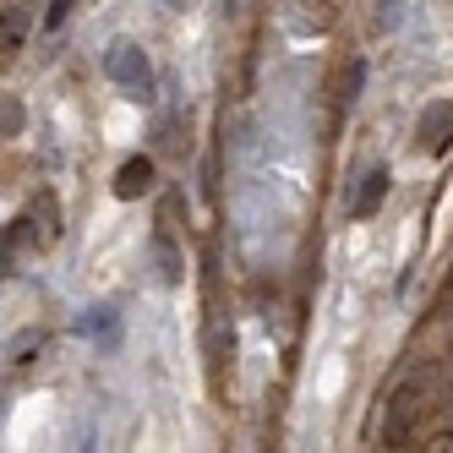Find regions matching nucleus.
Listing matches in <instances>:
<instances>
[{"label": "nucleus", "mask_w": 453, "mask_h": 453, "mask_svg": "<svg viewBox=\"0 0 453 453\" xmlns=\"http://www.w3.org/2000/svg\"><path fill=\"white\" fill-rule=\"evenodd\" d=\"M22 126H27V110L17 93H6V104H0V137H22Z\"/></svg>", "instance_id": "11"}, {"label": "nucleus", "mask_w": 453, "mask_h": 453, "mask_svg": "<svg viewBox=\"0 0 453 453\" xmlns=\"http://www.w3.org/2000/svg\"><path fill=\"white\" fill-rule=\"evenodd\" d=\"M77 334H82L88 344H99L104 355L120 349V311H115V306H88V311L77 317Z\"/></svg>", "instance_id": "4"}, {"label": "nucleus", "mask_w": 453, "mask_h": 453, "mask_svg": "<svg viewBox=\"0 0 453 453\" xmlns=\"http://www.w3.org/2000/svg\"><path fill=\"white\" fill-rule=\"evenodd\" d=\"M366 88V60H344L339 72V104H355V93Z\"/></svg>", "instance_id": "10"}, {"label": "nucleus", "mask_w": 453, "mask_h": 453, "mask_svg": "<svg viewBox=\"0 0 453 453\" xmlns=\"http://www.w3.org/2000/svg\"><path fill=\"white\" fill-rule=\"evenodd\" d=\"M415 420H420V394H415V388H399L394 404H388V415H382V442L404 448V437L415 432Z\"/></svg>", "instance_id": "2"}, {"label": "nucleus", "mask_w": 453, "mask_h": 453, "mask_svg": "<svg viewBox=\"0 0 453 453\" xmlns=\"http://www.w3.org/2000/svg\"><path fill=\"white\" fill-rule=\"evenodd\" d=\"M39 241H44V235H39V224L27 219V213H22V219H12V224H6V246H0V268L17 273V257H22L27 246H39Z\"/></svg>", "instance_id": "6"}, {"label": "nucleus", "mask_w": 453, "mask_h": 453, "mask_svg": "<svg viewBox=\"0 0 453 453\" xmlns=\"http://www.w3.org/2000/svg\"><path fill=\"white\" fill-rule=\"evenodd\" d=\"M388 180H394V175H388L382 165L366 170V180L355 186V197H349V213H355V219H372V213L382 208V197H388Z\"/></svg>", "instance_id": "7"}, {"label": "nucleus", "mask_w": 453, "mask_h": 453, "mask_svg": "<svg viewBox=\"0 0 453 453\" xmlns=\"http://www.w3.org/2000/svg\"><path fill=\"white\" fill-rule=\"evenodd\" d=\"M104 77L126 93V99H137V104L153 99V66H148V50L132 44V39H115V44L104 50Z\"/></svg>", "instance_id": "1"}, {"label": "nucleus", "mask_w": 453, "mask_h": 453, "mask_svg": "<svg viewBox=\"0 0 453 453\" xmlns=\"http://www.w3.org/2000/svg\"><path fill=\"white\" fill-rule=\"evenodd\" d=\"M306 6H317V0H306Z\"/></svg>", "instance_id": "15"}, {"label": "nucleus", "mask_w": 453, "mask_h": 453, "mask_svg": "<svg viewBox=\"0 0 453 453\" xmlns=\"http://www.w3.org/2000/svg\"><path fill=\"white\" fill-rule=\"evenodd\" d=\"M72 6H77V0H50V6H44V27H50V34H60V27H66Z\"/></svg>", "instance_id": "12"}, {"label": "nucleus", "mask_w": 453, "mask_h": 453, "mask_svg": "<svg viewBox=\"0 0 453 453\" xmlns=\"http://www.w3.org/2000/svg\"><path fill=\"white\" fill-rule=\"evenodd\" d=\"M27 219L39 224V235H44V241H60V203L50 197V191H39V197H34V208H27Z\"/></svg>", "instance_id": "9"}, {"label": "nucleus", "mask_w": 453, "mask_h": 453, "mask_svg": "<svg viewBox=\"0 0 453 453\" xmlns=\"http://www.w3.org/2000/svg\"><path fill=\"white\" fill-rule=\"evenodd\" d=\"M148 191H153V158L148 153H132L115 170V197L120 203H137V197H148Z\"/></svg>", "instance_id": "5"}, {"label": "nucleus", "mask_w": 453, "mask_h": 453, "mask_svg": "<svg viewBox=\"0 0 453 453\" xmlns=\"http://www.w3.org/2000/svg\"><path fill=\"white\" fill-rule=\"evenodd\" d=\"M415 137H420L426 153H448V142H453V99H432L426 110H420Z\"/></svg>", "instance_id": "3"}, {"label": "nucleus", "mask_w": 453, "mask_h": 453, "mask_svg": "<svg viewBox=\"0 0 453 453\" xmlns=\"http://www.w3.org/2000/svg\"><path fill=\"white\" fill-rule=\"evenodd\" d=\"M158 6H165V12H186V6H191V0H158Z\"/></svg>", "instance_id": "14"}, {"label": "nucleus", "mask_w": 453, "mask_h": 453, "mask_svg": "<svg viewBox=\"0 0 453 453\" xmlns=\"http://www.w3.org/2000/svg\"><path fill=\"white\" fill-rule=\"evenodd\" d=\"M148 251H153V273H158V284H180V251H175V241H170V235H153Z\"/></svg>", "instance_id": "8"}, {"label": "nucleus", "mask_w": 453, "mask_h": 453, "mask_svg": "<svg viewBox=\"0 0 453 453\" xmlns=\"http://www.w3.org/2000/svg\"><path fill=\"white\" fill-rule=\"evenodd\" d=\"M34 349H39V334H17L12 339V361H34Z\"/></svg>", "instance_id": "13"}]
</instances>
